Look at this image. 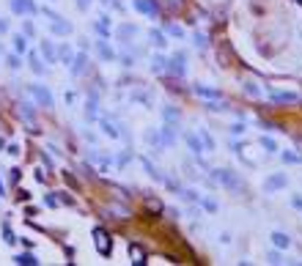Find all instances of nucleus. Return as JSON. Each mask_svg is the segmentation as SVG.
I'll use <instances>...</instances> for the list:
<instances>
[{"mask_svg":"<svg viewBox=\"0 0 302 266\" xmlns=\"http://www.w3.org/2000/svg\"><path fill=\"white\" fill-rule=\"evenodd\" d=\"M211 178L217 184H223L225 189H233V192H242V181H239V176L233 173V170H225V168H217V170H211Z\"/></svg>","mask_w":302,"mask_h":266,"instance_id":"nucleus-1","label":"nucleus"},{"mask_svg":"<svg viewBox=\"0 0 302 266\" xmlns=\"http://www.w3.org/2000/svg\"><path fill=\"white\" fill-rule=\"evenodd\" d=\"M93 244H96L99 255H105V258L113 252V239L105 228H93Z\"/></svg>","mask_w":302,"mask_h":266,"instance_id":"nucleus-2","label":"nucleus"},{"mask_svg":"<svg viewBox=\"0 0 302 266\" xmlns=\"http://www.w3.org/2000/svg\"><path fill=\"white\" fill-rule=\"evenodd\" d=\"M168 71L176 74V77H184V71H187V55H184V52H176L173 58H168Z\"/></svg>","mask_w":302,"mask_h":266,"instance_id":"nucleus-3","label":"nucleus"},{"mask_svg":"<svg viewBox=\"0 0 302 266\" xmlns=\"http://www.w3.org/2000/svg\"><path fill=\"white\" fill-rule=\"evenodd\" d=\"M28 91L42 107H52V93H49L44 85H28Z\"/></svg>","mask_w":302,"mask_h":266,"instance_id":"nucleus-4","label":"nucleus"},{"mask_svg":"<svg viewBox=\"0 0 302 266\" xmlns=\"http://www.w3.org/2000/svg\"><path fill=\"white\" fill-rule=\"evenodd\" d=\"M269 242H272L275 250H288V247H291V236L283 231H272L269 233Z\"/></svg>","mask_w":302,"mask_h":266,"instance_id":"nucleus-5","label":"nucleus"},{"mask_svg":"<svg viewBox=\"0 0 302 266\" xmlns=\"http://www.w3.org/2000/svg\"><path fill=\"white\" fill-rule=\"evenodd\" d=\"M11 11L14 14H36L39 8H36L33 0H11Z\"/></svg>","mask_w":302,"mask_h":266,"instance_id":"nucleus-6","label":"nucleus"},{"mask_svg":"<svg viewBox=\"0 0 302 266\" xmlns=\"http://www.w3.org/2000/svg\"><path fill=\"white\" fill-rule=\"evenodd\" d=\"M288 184V178H286V173H275V176H269L267 178V184H264V189L267 192H275V189H283Z\"/></svg>","mask_w":302,"mask_h":266,"instance_id":"nucleus-7","label":"nucleus"},{"mask_svg":"<svg viewBox=\"0 0 302 266\" xmlns=\"http://www.w3.org/2000/svg\"><path fill=\"white\" fill-rule=\"evenodd\" d=\"M143 209H146L148 217H157V214H162V211H165V206H162L160 198H146V200H143Z\"/></svg>","mask_w":302,"mask_h":266,"instance_id":"nucleus-8","label":"nucleus"},{"mask_svg":"<svg viewBox=\"0 0 302 266\" xmlns=\"http://www.w3.org/2000/svg\"><path fill=\"white\" fill-rule=\"evenodd\" d=\"M49 30H52L55 36H69L71 33V25L64 20V17H55V20L49 22Z\"/></svg>","mask_w":302,"mask_h":266,"instance_id":"nucleus-9","label":"nucleus"},{"mask_svg":"<svg viewBox=\"0 0 302 266\" xmlns=\"http://www.w3.org/2000/svg\"><path fill=\"white\" fill-rule=\"evenodd\" d=\"M184 140H187V146H190V151H192V154H195L198 159H201V154L206 151V148H204V143H201V137H198V134H192V132H187V134H184Z\"/></svg>","mask_w":302,"mask_h":266,"instance_id":"nucleus-10","label":"nucleus"},{"mask_svg":"<svg viewBox=\"0 0 302 266\" xmlns=\"http://www.w3.org/2000/svg\"><path fill=\"white\" fill-rule=\"evenodd\" d=\"M69 69H71V74H85V69H88V58H85V52H80V55L71 58Z\"/></svg>","mask_w":302,"mask_h":266,"instance_id":"nucleus-11","label":"nucleus"},{"mask_svg":"<svg viewBox=\"0 0 302 266\" xmlns=\"http://www.w3.org/2000/svg\"><path fill=\"white\" fill-rule=\"evenodd\" d=\"M132 6L138 8L140 14H146V17H157V3L154 0H135Z\"/></svg>","mask_w":302,"mask_h":266,"instance_id":"nucleus-12","label":"nucleus"},{"mask_svg":"<svg viewBox=\"0 0 302 266\" xmlns=\"http://www.w3.org/2000/svg\"><path fill=\"white\" fill-rule=\"evenodd\" d=\"M96 52H99V58H102V61H116V52H113V47L105 42V36L96 42Z\"/></svg>","mask_w":302,"mask_h":266,"instance_id":"nucleus-13","label":"nucleus"},{"mask_svg":"<svg viewBox=\"0 0 302 266\" xmlns=\"http://www.w3.org/2000/svg\"><path fill=\"white\" fill-rule=\"evenodd\" d=\"M129 258H132V264H135V266L148 264V261H146V250H143L140 244H129Z\"/></svg>","mask_w":302,"mask_h":266,"instance_id":"nucleus-14","label":"nucleus"},{"mask_svg":"<svg viewBox=\"0 0 302 266\" xmlns=\"http://www.w3.org/2000/svg\"><path fill=\"white\" fill-rule=\"evenodd\" d=\"M135 36H138V28H135V25H129V22H124V25L118 28V39H121V44H129V42L135 39Z\"/></svg>","mask_w":302,"mask_h":266,"instance_id":"nucleus-15","label":"nucleus"},{"mask_svg":"<svg viewBox=\"0 0 302 266\" xmlns=\"http://www.w3.org/2000/svg\"><path fill=\"white\" fill-rule=\"evenodd\" d=\"M242 91H245L250 99H261V96H264V91L258 88V83H256V80H245V83H242Z\"/></svg>","mask_w":302,"mask_h":266,"instance_id":"nucleus-16","label":"nucleus"},{"mask_svg":"<svg viewBox=\"0 0 302 266\" xmlns=\"http://www.w3.org/2000/svg\"><path fill=\"white\" fill-rule=\"evenodd\" d=\"M160 134H162V146H173L176 143V126L173 124H165L160 129Z\"/></svg>","mask_w":302,"mask_h":266,"instance_id":"nucleus-17","label":"nucleus"},{"mask_svg":"<svg viewBox=\"0 0 302 266\" xmlns=\"http://www.w3.org/2000/svg\"><path fill=\"white\" fill-rule=\"evenodd\" d=\"M272 99L278 102V105H294L297 93H291V91H272Z\"/></svg>","mask_w":302,"mask_h":266,"instance_id":"nucleus-18","label":"nucleus"},{"mask_svg":"<svg viewBox=\"0 0 302 266\" xmlns=\"http://www.w3.org/2000/svg\"><path fill=\"white\" fill-rule=\"evenodd\" d=\"M42 55H44V61H47V63H55L58 61L55 44H52V42H42Z\"/></svg>","mask_w":302,"mask_h":266,"instance_id":"nucleus-19","label":"nucleus"},{"mask_svg":"<svg viewBox=\"0 0 302 266\" xmlns=\"http://www.w3.org/2000/svg\"><path fill=\"white\" fill-rule=\"evenodd\" d=\"M99 126H102V129H105V134L107 137H121V129H118V124H113V121H107V118H102L99 121Z\"/></svg>","mask_w":302,"mask_h":266,"instance_id":"nucleus-20","label":"nucleus"},{"mask_svg":"<svg viewBox=\"0 0 302 266\" xmlns=\"http://www.w3.org/2000/svg\"><path fill=\"white\" fill-rule=\"evenodd\" d=\"M195 93L198 96H204V99H223V93L217 91V88H206V85H195Z\"/></svg>","mask_w":302,"mask_h":266,"instance_id":"nucleus-21","label":"nucleus"},{"mask_svg":"<svg viewBox=\"0 0 302 266\" xmlns=\"http://www.w3.org/2000/svg\"><path fill=\"white\" fill-rule=\"evenodd\" d=\"M148 39H151V44H154L157 49H162L165 47V44H168V39H165V33H162V30H148Z\"/></svg>","mask_w":302,"mask_h":266,"instance_id":"nucleus-22","label":"nucleus"},{"mask_svg":"<svg viewBox=\"0 0 302 266\" xmlns=\"http://www.w3.org/2000/svg\"><path fill=\"white\" fill-rule=\"evenodd\" d=\"M93 30H96L99 36H105V39H107V36H110V20H107V17H102L99 22H93Z\"/></svg>","mask_w":302,"mask_h":266,"instance_id":"nucleus-23","label":"nucleus"},{"mask_svg":"<svg viewBox=\"0 0 302 266\" xmlns=\"http://www.w3.org/2000/svg\"><path fill=\"white\" fill-rule=\"evenodd\" d=\"M146 143H148V146H154V148H162V134L157 132V129H148V132H146Z\"/></svg>","mask_w":302,"mask_h":266,"instance_id":"nucleus-24","label":"nucleus"},{"mask_svg":"<svg viewBox=\"0 0 302 266\" xmlns=\"http://www.w3.org/2000/svg\"><path fill=\"white\" fill-rule=\"evenodd\" d=\"M110 214H116V220H129V217H132L127 206H118V203H113V206H110Z\"/></svg>","mask_w":302,"mask_h":266,"instance_id":"nucleus-25","label":"nucleus"},{"mask_svg":"<svg viewBox=\"0 0 302 266\" xmlns=\"http://www.w3.org/2000/svg\"><path fill=\"white\" fill-rule=\"evenodd\" d=\"M151 69H154V71H160V74H162V71H168V58L154 55V58H151Z\"/></svg>","mask_w":302,"mask_h":266,"instance_id":"nucleus-26","label":"nucleus"},{"mask_svg":"<svg viewBox=\"0 0 302 266\" xmlns=\"http://www.w3.org/2000/svg\"><path fill=\"white\" fill-rule=\"evenodd\" d=\"M162 115H165V124H179V110H176V107H165V110H162Z\"/></svg>","mask_w":302,"mask_h":266,"instance_id":"nucleus-27","label":"nucleus"},{"mask_svg":"<svg viewBox=\"0 0 302 266\" xmlns=\"http://www.w3.org/2000/svg\"><path fill=\"white\" fill-rule=\"evenodd\" d=\"M261 148H264V151H267V154H275V151H278V143L272 140V137H267V134H264V137H261Z\"/></svg>","mask_w":302,"mask_h":266,"instance_id":"nucleus-28","label":"nucleus"},{"mask_svg":"<svg viewBox=\"0 0 302 266\" xmlns=\"http://www.w3.org/2000/svg\"><path fill=\"white\" fill-rule=\"evenodd\" d=\"M28 63H30V69L36 71V74H44V63L39 61V55L36 52H30V58H28Z\"/></svg>","mask_w":302,"mask_h":266,"instance_id":"nucleus-29","label":"nucleus"},{"mask_svg":"<svg viewBox=\"0 0 302 266\" xmlns=\"http://www.w3.org/2000/svg\"><path fill=\"white\" fill-rule=\"evenodd\" d=\"M198 137H201V143H204L206 151H214V140H211V134L206 132V129H201V132H198Z\"/></svg>","mask_w":302,"mask_h":266,"instance_id":"nucleus-30","label":"nucleus"},{"mask_svg":"<svg viewBox=\"0 0 302 266\" xmlns=\"http://www.w3.org/2000/svg\"><path fill=\"white\" fill-rule=\"evenodd\" d=\"M17 264H20V266H36V264H39V258L30 255V252H22L20 258H17Z\"/></svg>","mask_w":302,"mask_h":266,"instance_id":"nucleus-31","label":"nucleus"},{"mask_svg":"<svg viewBox=\"0 0 302 266\" xmlns=\"http://www.w3.org/2000/svg\"><path fill=\"white\" fill-rule=\"evenodd\" d=\"M85 118H88V121H96V96L88 99V107H85Z\"/></svg>","mask_w":302,"mask_h":266,"instance_id":"nucleus-32","label":"nucleus"},{"mask_svg":"<svg viewBox=\"0 0 302 266\" xmlns=\"http://www.w3.org/2000/svg\"><path fill=\"white\" fill-rule=\"evenodd\" d=\"M280 159L286 162V165H288V162L294 165V162H302V156H300V154H294V151H283V154H280Z\"/></svg>","mask_w":302,"mask_h":266,"instance_id":"nucleus-33","label":"nucleus"},{"mask_svg":"<svg viewBox=\"0 0 302 266\" xmlns=\"http://www.w3.org/2000/svg\"><path fill=\"white\" fill-rule=\"evenodd\" d=\"M165 30H168L170 36H176V39H184V30L179 28V25H173V22H168V25H165Z\"/></svg>","mask_w":302,"mask_h":266,"instance_id":"nucleus-34","label":"nucleus"},{"mask_svg":"<svg viewBox=\"0 0 302 266\" xmlns=\"http://www.w3.org/2000/svg\"><path fill=\"white\" fill-rule=\"evenodd\" d=\"M58 58H61V61H64V63H71V58H74V55H71V49L64 44V47L58 49Z\"/></svg>","mask_w":302,"mask_h":266,"instance_id":"nucleus-35","label":"nucleus"},{"mask_svg":"<svg viewBox=\"0 0 302 266\" xmlns=\"http://www.w3.org/2000/svg\"><path fill=\"white\" fill-rule=\"evenodd\" d=\"M14 47H17V52H25V47H28V39H25V36H14Z\"/></svg>","mask_w":302,"mask_h":266,"instance_id":"nucleus-36","label":"nucleus"},{"mask_svg":"<svg viewBox=\"0 0 302 266\" xmlns=\"http://www.w3.org/2000/svg\"><path fill=\"white\" fill-rule=\"evenodd\" d=\"M3 242H6V244H17V236L11 233V228H8V225L3 228Z\"/></svg>","mask_w":302,"mask_h":266,"instance_id":"nucleus-37","label":"nucleus"},{"mask_svg":"<svg viewBox=\"0 0 302 266\" xmlns=\"http://www.w3.org/2000/svg\"><path fill=\"white\" fill-rule=\"evenodd\" d=\"M195 44H198V47H201V49H204L206 44H209V39H206V33H195Z\"/></svg>","mask_w":302,"mask_h":266,"instance_id":"nucleus-38","label":"nucleus"},{"mask_svg":"<svg viewBox=\"0 0 302 266\" xmlns=\"http://www.w3.org/2000/svg\"><path fill=\"white\" fill-rule=\"evenodd\" d=\"M220 61H231V47H228V44L220 47Z\"/></svg>","mask_w":302,"mask_h":266,"instance_id":"nucleus-39","label":"nucleus"},{"mask_svg":"<svg viewBox=\"0 0 302 266\" xmlns=\"http://www.w3.org/2000/svg\"><path fill=\"white\" fill-rule=\"evenodd\" d=\"M8 69H20V66H22V63H20V58H17V55H8Z\"/></svg>","mask_w":302,"mask_h":266,"instance_id":"nucleus-40","label":"nucleus"},{"mask_svg":"<svg viewBox=\"0 0 302 266\" xmlns=\"http://www.w3.org/2000/svg\"><path fill=\"white\" fill-rule=\"evenodd\" d=\"M182 198H184V200H190V203H195V200H198V195L192 192V189H184V192H182Z\"/></svg>","mask_w":302,"mask_h":266,"instance_id":"nucleus-41","label":"nucleus"},{"mask_svg":"<svg viewBox=\"0 0 302 266\" xmlns=\"http://www.w3.org/2000/svg\"><path fill=\"white\" fill-rule=\"evenodd\" d=\"M201 203H204L206 211H217V203H214V200H201Z\"/></svg>","mask_w":302,"mask_h":266,"instance_id":"nucleus-42","label":"nucleus"},{"mask_svg":"<svg viewBox=\"0 0 302 266\" xmlns=\"http://www.w3.org/2000/svg\"><path fill=\"white\" fill-rule=\"evenodd\" d=\"M267 261H269V264H283V261H280V255H278V252H269V255H267Z\"/></svg>","mask_w":302,"mask_h":266,"instance_id":"nucleus-43","label":"nucleus"},{"mask_svg":"<svg viewBox=\"0 0 302 266\" xmlns=\"http://www.w3.org/2000/svg\"><path fill=\"white\" fill-rule=\"evenodd\" d=\"M6 151H8V154H11V156H17V154H20V146H17V143H11V146L6 148Z\"/></svg>","mask_w":302,"mask_h":266,"instance_id":"nucleus-44","label":"nucleus"},{"mask_svg":"<svg viewBox=\"0 0 302 266\" xmlns=\"http://www.w3.org/2000/svg\"><path fill=\"white\" fill-rule=\"evenodd\" d=\"M231 132H233V134H242V132H245V124H233Z\"/></svg>","mask_w":302,"mask_h":266,"instance_id":"nucleus-45","label":"nucleus"},{"mask_svg":"<svg viewBox=\"0 0 302 266\" xmlns=\"http://www.w3.org/2000/svg\"><path fill=\"white\" fill-rule=\"evenodd\" d=\"M74 3H77V8H83V11L91 6V0H74Z\"/></svg>","mask_w":302,"mask_h":266,"instance_id":"nucleus-46","label":"nucleus"},{"mask_svg":"<svg viewBox=\"0 0 302 266\" xmlns=\"http://www.w3.org/2000/svg\"><path fill=\"white\" fill-rule=\"evenodd\" d=\"M25 36H36V30H33V25H30V22H25Z\"/></svg>","mask_w":302,"mask_h":266,"instance_id":"nucleus-47","label":"nucleus"},{"mask_svg":"<svg viewBox=\"0 0 302 266\" xmlns=\"http://www.w3.org/2000/svg\"><path fill=\"white\" fill-rule=\"evenodd\" d=\"M121 61H124V66H132L135 58H132V55H121Z\"/></svg>","mask_w":302,"mask_h":266,"instance_id":"nucleus-48","label":"nucleus"},{"mask_svg":"<svg viewBox=\"0 0 302 266\" xmlns=\"http://www.w3.org/2000/svg\"><path fill=\"white\" fill-rule=\"evenodd\" d=\"M44 200H47V206H58V198H52V195H47Z\"/></svg>","mask_w":302,"mask_h":266,"instance_id":"nucleus-49","label":"nucleus"},{"mask_svg":"<svg viewBox=\"0 0 302 266\" xmlns=\"http://www.w3.org/2000/svg\"><path fill=\"white\" fill-rule=\"evenodd\" d=\"M102 3H107V6H113V8H121L118 0H102Z\"/></svg>","mask_w":302,"mask_h":266,"instance_id":"nucleus-50","label":"nucleus"},{"mask_svg":"<svg viewBox=\"0 0 302 266\" xmlns=\"http://www.w3.org/2000/svg\"><path fill=\"white\" fill-rule=\"evenodd\" d=\"M6 30H8V22H6V20H0V33H6Z\"/></svg>","mask_w":302,"mask_h":266,"instance_id":"nucleus-51","label":"nucleus"},{"mask_svg":"<svg viewBox=\"0 0 302 266\" xmlns=\"http://www.w3.org/2000/svg\"><path fill=\"white\" fill-rule=\"evenodd\" d=\"M294 209H300V211H302V198H294Z\"/></svg>","mask_w":302,"mask_h":266,"instance_id":"nucleus-52","label":"nucleus"},{"mask_svg":"<svg viewBox=\"0 0 302 266\" xmlns=\"http://www.w3.org/2000/svg\"><path fill=\"white\" fill-rule=\"evenodd\" d=\"M297 3H300V6H302V0H297Z\"/></svg>","mask_w":302,"mask_h":266,"instance_id":"nucleus-53","label":"nucleus"}]
</instances>
